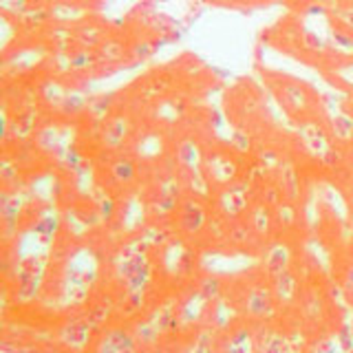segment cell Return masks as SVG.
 Here are the masks:
<instances>
[{
  "instance_id": "cell-1",
  "label": "cell",
  "mask_w": 353,
  "mask_h": 353,
  "mask_svg": "<svg viewBox=\"0 0 353 353\" xmlns=\"http://www.w3.org/2000/svg\"><path fill=\"white\" fill-rule=\"evenodd\" d=\"M263 77L268 80L276 102L281 104V108L292 119H296L298 124L305 119H316L314 113H316V106L320 104V99L312 91V86L301 82L298 77L274 73V71H263Z\"/></svg>"
},
{
  "instance_id": "cell-11",
  "label": "cell",
  "mask_w": 353,
  "mask_h": 353,
  "mask_svg": "<svg viewBox=\"0 0 353 353\" xmlns=\"http://www.w3.org/2000/svg\"><path fill=\"white\" fill-rule=\"evenodd\" d=\"M287 259H290V254H287V250L283 248V245H279L274 252H272V256H270V261H268V265H270V270L272 272H276V274H285V265H287Z\"/></svg>"
},
{
  "instance_id": "cell-10",
  "label": "cell",
  "mask_w": 353,
  "mask_h": 353,
  "mask_svg": "<svg viewBox=\"0 0 353 353\" xmlns=\"http://www.w3.org/2000/svg\"><path fill=\"white\" fill-rule=\"evenodd\" d=\"M228 353H252V336L250 331H239L230 338Z\"/></svg>"
},
{
  "instance_id": "cell-5",
  "label": "cell",
  "mask_w": 353,
  "mask_h": 353,
  "mask_svg": "<svg viewBox=\"0 0 353 353\" xmlns=\"http://www.w3.org/2000/svg\"><path fill=\"white\" fill-rule=\"evenodd\" d=\"M99 353H135V342L126 331H108L99 342Z\"/></svg>"
},
{
  "instance_id": "cell-2",
  "label": "cell",
  "mask_w": 353,
  "mask_h": 353,
  "mask_svg": "<svg viewBox=\"0 0 353 353\" xmlns=\"http://www.w3.org/2000/svg\"><path fill=\"white\" fill-rule=\"evenodd\" d=\"M239 154L228 146H210L208 152H203V168L208 172V179L221 185L232 183L239 176Z\"/></svg>"
},
{
  "instance_id": "cell-18",
  "label": "cell",
  "mask_w": 353,
  "mask_h": 353,
  "mask_svg": "<svg viewBox=\"0 0 353 353\" xmlns=\"http://www.w3.org/2000/svg\"><path fill=\"white\" fill-rule=\"evenodd\" d=\"M349 287H351V290H353V272L349 274Z\"/></svg>"
},
{
  "instance_id": "cell-14",
  "label": "cell",
  "mask_w": 353,
  "mask_h": 353,
  "mask_svg": "<svg viewBox=\"0 0 353 353\" xmlns=\"http://www.w3.org/2000/svg\"><path fill=\"white\" fill-rule=\"evenodd\" d=\"M225 208L232 214L243 212V208H245V196L241 192H225Z\"/></svg>"
},
{
  "instance_id": "cell-12",
  "label": "cell",
  "mask_w": 353,
  "mask_h": 353,
  "mask_svg": "<svg viewBox=\"0 0 353 353\" xmlns=\"http://www.w3.org/2000/svg\"><path fill=\"white\" fill-rule=\"evenodd\" d=\"M203 223V210L199 208L196 203L194 205H188L185 208V228L188 230H199Z\"/></svg>"
},
{
  "instance_id": "cell-17",
  "label": "cell",
  "mask_w": 353,
  "mask_h": 353,
  "mask_svg": "<svg viewBox=\"0 0 353 353\" xmlns=\"http://www.w3.org/2000/svg\"><path fill=\"white\" fill-rule=\"evenodd\" d=\"M263 353H283V338L279 334H272L268 342H265Z\"/></svg>"
},
{
  "instance_id": "cell-7",
  "label": "cell",
  "mask_w": 353,
  "mask_h": 353,
  "mask_svg": "<svg viewBox=\"0 0 353 353\" xmlns=\"http://www.w3.org/2000/svg\"><path fill=\"white\" fill-rule=\"evenodd\" d=\"M329 49L345 58H353V33L347 29H331L329 31Z\"/></svg>"
},
{
  "instance_id": "cell-6",
  "label": "cell",
  "mask_w": 353,
  "mask_h": 353,
  "mask_svg": "<svg viewBox=\"0 0 353 353\" xmlns=\"http://www.w3.org/2000/svg\"><path fill=\"white\" fill-rule=\"evenodd\" d=\"M331 135L340 141L353 139V115L347 110H336L331 113Z\"/></svg>"
},
{
  "instance_id": "cell-9",
  "label": "cell",
  "mask_w": 353,
  "mask_h": 353,
  "mask_svg": "<svg viewBox=\"0 0 353 353\" xmlns=\"http://www.w3.org/2000/svg\"><path fill=\"white\" fill-rule=\"evenodd\" d=\"M248 309H250V314H254V316H265V314H270V309H272L270 292H268V290H254V292L250 294Z\"/></svg>"
},
{
  "instance_id": "cell-8",
  "label": "cell",
  "mask_w": 353,
  "mask_h": 353,
  "mask_svg": "<svg viewBox=\"0 0 353 353\" xmlns=\"http://www.w3.org/2000/svg\"><path fill=\"white\" fill-rule=\"evenodd\" d=\"M110 168H113V176L121 183L132 181V179H135V174H137V165H135V161H132V157H128V154H121V157H117Z\"/></svg>"
},
{
  "instance_id": "cell-3",
  "label": "cell",
  "mask_w": 353,
  "mask_h": 353,
  "mask_svg": "<svg viewBox=\"0 0 353 353\" xmlns=\"http://www.w3.org/2000/svg\"><path fill=\"white\" fill-rule=\"evenodd\" d=\"M298 139H301L307 154L316 159H327L331 154V139L325 126L318 119H305L298 124Z\"/></svg>"
},
{
  "instance_id": "cell-4",
  "label": "cell",
  "mask_w": 353,
  "mask_h": 353,
  "mask_svg": "<svg viewBox=\"0 0 353 353\" xmlns=\"http://www.w3.org/2000/svg\"><path fill=\"white\" fill-rule=\"evenodd\" d=\"M132 119L124 110H117L113 113L104 124V132H102V143L106 150H121L128 143V139L132 137Z\"/></svg>"
},
{
  "instance_id": "cell-15",
  "label": "cell",
  "mask_w": 353,
  "mask_h": 353,
  "mask_svg": "<svg viewBox=\"0 0 353 353\" xmlns=\"http://www.w3.org/2000/svg\"><path fill=\"white\" fill-rule=\"evenodd\" d=\"M334 16H336V20L340 22L342 27H345L347 31H351V33H353V7L338 9Z\"/></svg>"
},
{
  "instance_id": "cell-13",
  "label": "cell",
  "mask_w": 353,
  "mask_h": 353,
  "mask_svg": "<svg viewBox=\"0 0 353 353\" xmlns=\"http://www.w3.org/2000/svg\"><path fill=\"white\" fill-rule=\"evenodd\" d=\"M296 292V281L294 276L290 274H281V281H279V296L283 298V301H290V298L294 296Z\"/></svg>"
},
{
  "instance_id": "cell-16",
  "label": "cell",
  "mask_w": 353,
  "mask_h": 353,
  "mask_svg": "<svg viewBox=\"0 0 353 353\" xmlns=\"http://www.w3.org/2000/svg\"><path fill=\"white\" fill-rule=\"evenodd\" d=\"M336 75H338L340 80L345 82L347 86H351V88H353V62L342 64V66H336Z\"/></svg>"
}]
</instances>
